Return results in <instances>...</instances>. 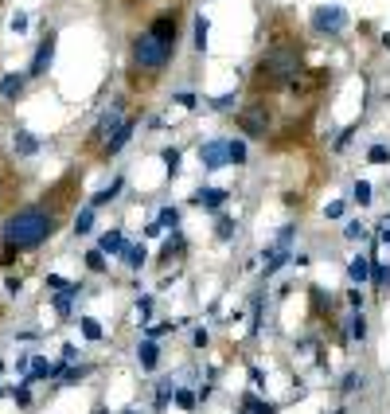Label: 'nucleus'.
<instances>
[{"label":"nucleus","instance_id":"f257e3e1","mask_svg":"<svg viewBox=\"0 0 390 414\" xmlns=\"http://www.w3.org/2000/svg\"><path fill=\"white\" fill-rule=\"evenodd\" d=\"M59 231V207L55 203H27L0 223V246L8 250H35Z\"/></svg>","mask_w":390,"mask_h":414},{"label":"nucleus","instance_id":"f03ea898","mask_svg":"<svg viewBox=\"0 0 390 414\" xmlns=\"http://www.w3.org/2000/svg\"><path fill=\"white\" fill-rule=\"evenodd\" d=\"M301 67H305V51L301 43H273L262 51L254 75V90H281V86H297Z\"/></svg>","mask_w":390,"mask_h":414},{"label":"nucleus","instance_id":"7ed1b4c3","mask_svg":"<svg viewBox=\"0 0 390 414\" xmlns=\"http://www.w3.org/2000/svg\"><path fill=\"white\" fill-rule=\"evenodd\" d=\"M129 55H133V71H137V75L156 78L161 71H168V63H172V55H176V47H172V43H164V39H156V35L144 28V32L133 35V43H129Z\"/></svg>","mask_w":390,"mask_h":414},{"label":"nucleus","instance_id":"20e7f679","mask_svg":"<svg viewBox=\"0 0 390 414\" xmlns=\"http://www.w3.org/2000/svg\"><path fill=\"white\" fill-rule=\"evenodd\" d=\"M121 121H125V102H110V106L102 110V118L94 121L90 137H86V149H90V152H102V145L118 133Z\"/></svg>","mask_w":390,"mask_h":414},{"label":"nucleus","instance_id":"39448f33","mask_svg":"<svg viewBox=\"0 0 390 414\" xmlns=\"http://www.w3.org/2000/svg\"><path fill=\"white\" fill-rule=\"evenodd\" d=\"M55 43H59V32H55V28H47V32H43V39H39V47H35V55H32L27 78H43L47 71H51V63H55Z\"/></svg>","mask_w":390,"mask_h":414},{"label":"nucleus","instance_id":"423d86ee","mask_svg":"<svg viewBox=\"0 0 390 414\" xmlns=\"http://www.w3.org/2000/svg\"><path fill=\"white\" fill-rule=\"evenodd\" d=\"M238 129L246 137H265V129H270V106H265L262 98L250 102L246 110L238 114Z\"/></svg>","mask_w":390,"mask_h":414},{"label":"nucleus","instance_id":"0eeeda50","mask_svg":"<svg viewBox=\"0 0 390 414\" xmlns=\"http://www.w3.org/2000/svg\"><path fill=\"white\" fill-rule=\"evenodd\" d=\"M313 28L320 35H339L348 28V12L339 8V4H320V8L313 12Z\"/></svg>","mask_w":390,"mask_h":414},{"label":"nucleus","instance_id":"6e6552de","mask_svg":"<svg viewBox=\"0 0 390 414\" xmlns=\"http://www.w3.org/2000/svg\"><path fill=\"white\" fill-rule=\"evenodd\" d=\"M149 32H153L156 39H164V43H172V47H176V39H180V12L168 8V12H161V16H153Z\"/></svg>","mask_w":390,"mask_h":414},{"label":"nucleus","instance_id":"1a4fd4ad","mask_svg":"<svg viewBox=\"0 0 390 414\" xmlns=\"http://www.w3.org/2000/svg\"><path fill=\"white\" fill-rule=\"evenodd\" d=\"M27 90V71H8V75H0V98L4 106H16Z\"/></svg>","mask_w":390,"mask_h":414},{"label":"nucleus","instance_id":"9d476101","mask_svg":"<svg viewBox=\"0 0 390 414\" xmlns=\"http://www.w3.org/2000/svg\"><path fill=\"white\" fill-rule=\"evenodd\" d=\"M133 129H137V121L125 114V121H121V126H118V133H113L110 141L102 145V152H98V157H102V161H113V157H118V152L125 149L129 141H133Z\"/></svg>","mask_w":390,"mask_h":414},{"label":"nucleus","instance_id":"9b49d317","mask_svg":"<svg viewBox=\"0 0 390 414\" xmlns=\"http://www.w3.org/2000/svg\"><path fill=\"white\" fill-rule=\"evenodd\" d=\"M199 161H203V169L207 172H219V169H227V141H207V145H199Z\"/></svg>","mask_w":390,"mask_h":414},{"label":"nucleus","instance_id":"f8f14e48","mask_svg":"<svg viewBox=\"0 0 390 414\" xmlns=\"http://www.w3.org/2000/svg\"><path fill=\"white\" fill-rule=\"evenodd\" d=\"M230 200L227 188H195L191 192V203L195 207H203V212H222V203Z\"/></svg>","mask_w":390,"mask_h":414},{"label":"nucleus","instance_id":"ddd939ff","mask_svg":"<svg viewBox=\"0 0 390 414\" xmlns=\"http://www.w3.org/2000/svg\"><path fill=\"white\" fill-rule=\"evenodd\" d=\"M39 149H43L39 137L27 133V129H16V137H12V152H16V157H35Z\"/></svg>","mask_w":390,"mask_h":414},{"label":"nucleus","instance_id":"4468645a","mask_svg":"<svg viewBox=\"0 0 390 414\" xmlns=\"http://www.w3.org/2000/svg\"><path fill=\"white\" fill-rule=\"evenodd\" d=\"M262 258H265V270H262L265 278H273V274H277L285 262H293V254H289V246H270V250H265Z\"/></svg>","mask_w":390,"mask_h":414},{"label":"nucleus","instance_id":"2eb2a0df","mask_svg":"<svg viewBox=\"0 0 390 414\" xmlns=\"http://www.w3.org/2000/svg\"><path fill=\"white\" fill-rule=\"evenodd\" d=\"M137 360H141V372H156V364H161V348H156V340L144 336L141 348H137Z\"/></svg>","mask_w":390,"mask_h":414},{"label":"nucleus","instance_id":"dca6fc26","mask_svg":"<svg viewBox=\"0 0 390 414\" xmlns=\"http://www.w3.org/2000/svg\"><path fill=\"white\" fill-rule=\"evenodd\" d=\"M238 410H242V414H277V406H273L270 398H262V395H254V391H250V395H242Z\"/></svg>","mask_w":390,"mask_h":414},{"label":"nucleus","instance_id":"f3484780","mask_svg":"<svg viewBox=\"0 0 390 414\" xmlns=\"http://www.w3.org/2000/svg\"><path fill=\"white\" fill-rule=\"evenodd\" d=\"M121 188H125V176H113L110 184L102 188V192H94L90 195V207H106V203H113L121 195Z\"/></svg>","mask_w":390,"mask_h":414},{"label":"nucleus","instance_id":"a211bd4d","mask_svg":"<svg viewBox=\"0 0 390 414\" xmlns=\"http://www.w3.org/2000/svg\"><path fill=\"white\" fill-rule=\"evenodd\" d=\"M348 278L356 281V286H367V281H371V258H367V254H356L348 262Z\"/></svg>","mask_w":390,"mask_h":414},{"label":"nucleus","instance_id":"6ab92c4d","mask_svg":"<svg viewBox=\"0 0 390 414\" xmlns=\"http://www.w3.org/2000/svg\"><path fill=\"white\" fill-rule=\"evenodd\" d=\"M98 250H102L106 258H110V254H121V250H125V235H121L118 227H113V231H106V235L98 238Z\"/></svg>","mask_w":390,"mask_h":414},{"label":"nucleus","instance_id":"aec40b11","mask_svg":"<svg viewBox=\"0 0 390 414\" xmlns=\"http://www.w3.org/2000/svg\"><path fill=\"white\" fill-rule=\"evenodd\" d=\"M94 219H98V207H78V215H75V235H90L94 231Z\"/></svg>","mask_w":390,"mask_h":414},{"label":"nucleus","instance_id":"412c9836","mask_svg":"<svg viewBox=\"0 0 390 414\" xmlns=\"http://www.w3.org/2000/svg\"><path fill=\"white\" fill-rule=\"evenodd\" d=\"M78 293H82L78 286L59 289V293H55V313H59V317H70V309H75V297H78Z\"/></svg>","mask_w":390,"mask_h":414},{"label":"nucleus","instance_id":"4be33fe9","mask_svg":"<svg viewBox=\"0 0 390 414\" xmlns=\"http://www.w3.org/2000/svg\"><path fill=\"white\" fill-rule=\"evenodd\" d=\"M121 258H125V266H129V270H141V266L149 262V250H144V246H129V243H125Z\"/></svg>","mask_w":390,"mask_h":414},{"label":"nucleus","instance_id":"5701e85b","mask_svg":"<svg viewBox=\"0 0 390 414\" xmlns=\"http://www.w3.org/2000/svg\"><path fill=\"white\" fill-rule=\"evenodd\" d=\"M180 254H184V235H180V231H172V238L164 243V250H161V262H176Z\"/></svg>","mask_w":390,"mask_h":414},{"label":"nucleus","instance_id":"b1692460","mask_svg":"<svg viewBox=\"0 0 390 414\" xmlns=\"http://www.w3.org/2000/svg\"><path fill=\"white\" fill-rule=\"evenodd\" d=\"M227 164H246V141L242 137H230L227 141Z\"/></svg>","mask_w":390,"mask_h":414},{"label":"nucleus","instance_id":"393cba45","mask_svg":"<svg viewBox=\"0 0 390 414\" xmlns=\"http://www.w3.org/2000/svg\"><path fill=\"white\" fill-rule=\"evenodd\" d=\"M234 235H238V223L230 219V215H219V223H215V238H219V243H230Z\"/></svg>","mask_w":390,"mask_h":414},{"label":"nucleus","instance_id":"a878e982","mask_svg":"<svg viewBox=\"0 0 390 414\" xmlns=\"http://www.w3.org/2000/svg\"><path fill=\"white\" fill-rule=\"evenodd\" d=\"M371 281H375V289H386L390 286V266L386 262H375V258H371Z\"/></svg>","mask_w":390,"mask_h":414},{"label":"nucleus","instance_id":"bb28decb","mask_svg":"<svg viewBox=\"0 0 390 414\" xmlns=\"http://www.w3.org/2000/svg\"><path fill=\"white\" fill-rule=\"evenodd\" d=\"M172 395H176V383H172V379L156 383V410H164V406L172 403Z\"/></svg>","mask_w":390,"mask_h":414},{"label":"nucleus","instance_id":"cd10ccee","mask_svg":"<svg viewBox=\"0 0 390 414\" xmlns=\"http://www.w3.org/2000/svg\"><path fill=\"white\" fill-rule=\"evenodd\" d=\"M78 324H82V336H86V340H102V336H106V332H102V321H98V317H82Z\"/></svg>","mask_w":390,"mask_h":414},{"label":"nucleus","instance_id":"c85d7f7f","mask_svg":"<svg viewBox=\"0 0 390 414\" xmlns=\"http://www.w3.org/2000/svg\"><path fill=\"white\" fill-rule=\"evenodd\" d=\"M207 32H211L207 16H195V51H207Z\"/></svg>","mask_w":390,"mask_h":414},{"label":"nucleus","instance_id":"c756f323","mask_svg":"<svg viewBox=\"0 0 390 414\" xmlns=\"http://www.w3.org/2000/svg\"><path fill=\"white\" fill-rule=\"evenodd\" d=\"M161 161L168 164V176H176V172H180V161H184V152H180V149H172V145H168V149L161 152Z\"/></svg>","mask_w":390,"mask_h":414},{"label":"nucleus","instance_id":"7c9ffc66","mask_svg":"<svg viewBox=\"0 0 390 414\" xmlns=\"http://www.w3.org/2000/svg\"><path fill=\"white\" fill-rule=\"evenodd\" d=\"M86 375H90V367H86V364H78V367H63V375H59V379L63 383H67V387H70V383H78V379H86Z\"/></svg>","mask_w":390,"mask_h":414},{"label":"nucleus","instance_id":"2f4dec72","mask_svg":"<svg viewBox=\"0 0 390 414\" xmlns=\"http://www.w3.org/2000/svg\"><path fill=\"white\" fill-rule=\"evenodd\" d=\"M351 340H359V344L367 340V321H363V309H356V317H351Z\"/></svg>","mask_w":390,"mask_h":414},{"label":"nucleus","instance_id":"473e14b6","mask_svg":"<svg viewBox=\"0 0 390 414\" xmlns=\"http://www.w3.org/2000/svg\"><path fill=\"white\" fill-rule=\"evenodd\" d=\"M344 238H348V243H363V238H367V227H363L359 219H351L348 227H344Z\"/></svg>","mask_w":390,"mask_h":414},{"label":"nucleus","instance_id":"72a5a7b5","mask_svg":"<svg viewBox=\"0 0 390 414\" xmlns=\"http://www.w3.org/2000/svg\"><path fill=\"white\" fill-rule=\"evenodd\" d=\"M27 387H32V379H24V383H16V387H8V395L16 398L20 406H27V403H32V391H27Z\"/></svg>","mask_w":390,"mask_h":414},{"label":"nucleus","instance_id":"f704fd0d","mask_svg":"<svg viewBox=\"0 0 390 414\" xmlns=\"http://www.w3.org/2000/svg\"><path fill=\"white\" fill-rule=\"evenodd\" d=\"M86 266H90V270H94V274H102V270H106V266H110V262H106V254H102V250H98V246H94V250H90V254H86Z\"/></svg>","mask_w":390,"mask_h":414},{"label":"nucleus","instance_id":"c9c22d12","mask_svg":"<svg viewBox=\"0 0 390 414\" xmlns=\"http://www.w3.org/2000/svg\"><path fill=\"white\" fill-rule=\"evenodd\" d=\"M351 195H356V203H359V207H367V203H371V195H375V188L367 184V180H359V184H356V192H351Z\"/></svg>","mask_w":390,"mask_h":414},{"label":"nucleus","instance_id":"e433bc0d","mask_svg":"<svg viewBox=\"0 0 390 414\" xmlns=\"http://www.w3.org/2000/svg\"><path fill=\"white\" fill-rule=\"evenodd\" d=\"M156 223H161L164 231H176V227H180V212H176V207H164V212H161V219H156Z\"/></svg>","mask_w":390,"mask_h":414},{"label":"nucleus","instance_id":"4c0bfd02","mask_svg":"<svg viewBox=\"0 0 390 414\" xmlns=\"http://www.w3.org/2000/svg\"><path fill=\"white\" fill-rule=\"evenodd\" d=\"M172 398H176V406H184V410H191V406L199 403V395H195V391H184V387H176Z\"/></svg>","mask_w":390,"mask_h":414},{"label":"nucleus","instance_id":"58836bf2","mask_svg":"<svg viewBox=\"0 0 390 414\" xmlns=\"http://www.w3.org/2000/svg\"><path fill=\"white\" fill-rule=\"evenodd\" d=\"M367 161H371V164H386L390 161V149H386V145H371V149H367Z\"/></svg>","mask_w":390,"mask_h":414},{"label":"nucleus","instance_id":"ea45409f","mask_svg":"<svg viewBox=\"0 0 390 414\" xmlns=\"http://www.w3.org/2000/svg\"><path fill=\"white\" fill-rule=\"evenodd\" d=\"M180 329V324H149V329H144V336H149V340H161V336H168V332H176Z\"/></svg>","mask_w":390,"mask_h":414},{"label":"nucleus","instance_id":"a19ab883","mask_svg":"<svg viewBox=\"0 0 390 414\" xmlns=\"http://www.w3.org/2000/svg\"><path fill=\"white\" fill-rule=\"evenodd\" d=\"M359 387H363V375H359V372H348V375H344V383H339V391H359Z\"/></svg>","mask_w":390,"mask_h":414},{"label":"nucleus","instance_id":"79ce46f5","mask_svg":"<svg viewBox=\"0 0 390 414\" xmlns=\"http://www.w3.org/2000/svg\"><path fill=\"white\" fill-rule=\"evenodd\" d=\"M344 212H348V203H344V200H336V203H328V207H324V215H328V219H344Z\"/></svg>","mask_w":390,"mask_h":414},{"label":"nucleus","instance_id":"37998d69","mask_svg":"<svg viewBox=\"0 0 390 414\" xmlns=\"http://www.w3.org/2000/svg\"><path fill=\"white\" fill-rule=\"evenodd\" d=\"M293 235H297V227H281L277 238H273V246H289V243H293Z\"/></svg>","mask_w":390,"mask_h":414},{"label":"nucleus","instance_id":"c03bdc74","mask_svg":"<svg viewBox=\"0 0 390 414\" xmlns=\"http://www.w3.org/2000/svg\"><path fill=\"white\" fill-rule=\"evenodd\" d=\"M75 281H67V278H59V274H47V289H70Z\"/></svg>","mask_w":390,"mask_h":414},{"label":"nucleus","instance_id":"a18cd8bd","mask_svg":"<svg viewBox=\"0 0 390 414\" xmlns=\"http://www.w3.org/2000/svg\"><path fill=\"white\" fill-rule=\"evenodd\" d=\"M363 301H367V293H359V286H356L348 293V305H351V309H363Z\"/></svg>","mask_w":390,"mask_h":414},{"label":"nucleus","instance_id":"49530a36","mask_svg":"<svg viewBox=\"0 0 390 414\" xmlns=\"http://www.w3.org/2000/svg\"><path fill=\"white\" fill-rule=\"evenodd\" d=\"M59 360H63V364H75V360H78V348H75V344H63V355H59Z\"/></svg>","mask_w":390,"mask_h":414},{"label":"nucleus","instance_id":"de8ad7c7","mask_svg":"<svg viewBox=\"0 0 390 414\" xmlns=\"http://www.w3.org/2000/svg\"><path fill=\"white\" fill-rule=\"evenodd\" d=\"M12 32H27V16H24V12H16V16H12Z\"/></svg>","mask_w":390,"mask_h":414},{"label":"nucleus","instance_id":"09e8293b","mask_svg":"<svg viewBox=\"0 0 390 414\" xmlns=\"http://www.w3.org/2000/svg\"><path fill=\"white\" fill-rule=\"evenodd\" d=\"M4 289H8L12 297H16L20 289H24V281H20V278H12V274H8V278H4Z\"/></svg>","mask_w":390,"mask_h":414},{"label":"nucleus","instance_id":"8fccbe9b","mask_svg":"<svg viewBox=\"0 0 390 414\" xmlns=\"http://www.w3.org/2000/svg\"><path fill=\"white\" fill-rule=\"evenodd\" d=\"M207 340H211V336H207V329H195L191 332V344L195 348H207Z\"/></svg>","mask_w":390,"mask_h":414},{"label":"nucleus","instance_id":"3c124183","mask_svg":"<svg viewBox=\"0 0 390 414\" xmlns=\"http://www.w3.org/2000/svg\"><path fill=\"white\" fill-rule=\"evenodd\" d=\"M379 243H386V246H390V215L379 223Z\"/></svg>","mask_w":390,"mask_h":414},{"label":"nucleus","instance_id":"603ef678","mask_svg":"<svg viewBox=\"0 0 390 414\" xmlns=\"http://www.w3.org/2000/svg\"><path fill=\"white\" fill-rule=\"evenodd\" d=\"M250 383H254V391H265V387H262V383H265V375L258 372V367H250Z\"/></svg>","mask_w":390,"mask_h":414},{"label":"nucleus","instance_id":"864d4df0","mask_svg":"<svg viewBox=\"0 0 390 414\" xmlns=\"http://www.w3.org/2000/svg\"><path fill=\"white\" fill-rule=\"evenodd\" d=\"M230 102H234V94H222V98H215L211 106H215V110H230Z\"/></svg>","mask_w":390,"mask_h":414},{"label":"nucleus","instance_id":"5fc2aeb1","mask_svg":"<svg viewBox=\"0 0 390 414\" xmlns=\"http://www.w3.org/2000/svg\"><path fill=\"white\" fill-rule=\"evenodd\" d=\"M161 235H164L161 223H149V227H144V238H161Z\"/></svg>","mask_w":390,"mask_h":414},{"label":"nucleus","instance_id":"6e6d98bb","mask_svg":"<svg viewBox=\"0 0 390 414\" xmlns=\"http://www.w3.org/2000/svg\"><path fill=\"white\" fill-rule=\"evenodd\" d=\"M137 309H141V313L149 317V313H153V297H137Z\"/></svg>","mask_w":390,"mask_h":414},{"label":"nucleus","instance_id":"4d7b16f0","mask_svg":"<svg viewBox=\"0 0 390 414\" xmlns=\"http://www.w3.org/2000/svg\"><path fill=\"white\" fill-rule=\"evenodd\" d=\"M180 106H187V110H195V94H176Z\"/></svg>","mask_w":390,"mask_h":414},{"label":"nucleus","instance_id":"13d9d810","mask_svg":"<svg viewBox=\"0 0 390 414\" xmlns=\"http://www.w3.org/2000/svg\"><path fill=\"white\" fill-rule=\"evenodd\" d=\"M0 200H4V180H0Z\"/></svg>","mask_w":390,"mask_h":414},{"label":"nucleus","instance_id":"bf43d9fd","mask_svg":"<svg viewBox=\"0 0 390 414\" xmlns=\"http://www.w3.org/2000/svg\"><path fill=\"white\" fill-rule=\"evenodd\" d=\"M125 4H144V0H125Z\"/></svg>","mask_w":390,"mask_h":414},{"label":"nucleus","instance_id":"052dcab7","mask_svg":"<svg viewBox=\"0 0 390 414\" xmlns=\"http://www.w3.org/2000/svg\"><path fill=\"white\" fill-rule=\"evenodd\" d=\"M332 414H348V410H344V406H339V410H332Z\"/></svg>","mask_w":390,"mask_h":414}]
</instances>
